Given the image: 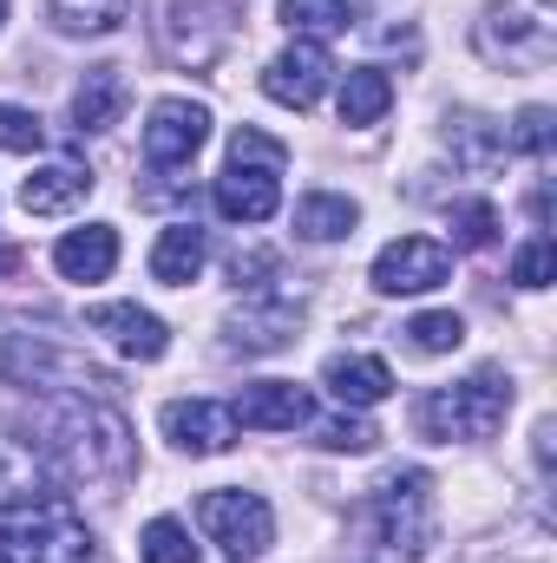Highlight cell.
<instances>
[{"label": "cell", "instance_id": "obj_7", "mask_svg": "<svg viewBox=\"0 0 557 563\" xmlns=\"http://www.w3.org/2000/svg\"><path fill=\"white\" fill-rule=\"evenodd\" d=\"M0 380L7 387H40V394H106L112 380L99 367H86L79 354L33 341V334H7L0 341Z\"/></svg>", "mask_w": 557, "mask_h": 563}, {"label": "cell", "instance_id": "obj_5", "mask_svg": "<svg viewBox=\"0 0 557 563\" xmlns=\"http://www.w3.org/2000/svg\"><path fill=\"white\" fill-rule=\"evenodd\" d=\"M505 413H512V374L505 367H479V374H466L452 387H433L414 420L426 439L452 445V439H492L505 426Z\"/></svg>", "mask_w": 557, "mask_h": 563}, {"label": "cell", "instance_id": "obj_25", "mask_svg": "<svg viewBox=\"0 0 557 563\" xmlns=\"http://www.w3.org/2000/svg\"><path fill=\"white\" fill-rule=\"evenodd\" d=\"M348 20H354L348 0H282V26H288L295 40H328V33H341Z\"/></svg>", "mask_w": 557, "mask_h": 563}, {"label": "cell", "instance_id": "obj_1", "mask_svg": "<svg viewBox=\"0 0 557 563\" xmlns=\"http://www.w3.org/2000/svg\"><path fill=\"white\" fill-rule=\"evenodd\" d=\"M40 432H46L40 452H46L53 478H66V485H119V478H132L139 445H132L125 413L106 394H59L46 407Z\"/></svg>", "mask_w": 557, "mask_h": 563}, {"label": "cell", "instance_id": "obj_14", "mask_svg": "<svg viewBox=\"0 0 557 563\" xmlns=\"http://www.w3.org/2000/svg\"><path fill=\"white\" fill-rule=\"evenodd\" d=\"M230 413H237V426H256V432H295V426H315V400L295 380H256L237 394Z\"/></svg>", "mask_w": 557, "mask_h": 563}, {"label": "cell", "instance_id": "obj_4", "mask_svg": "<svg viewBox=\"0 0 557 563\" xmlns=\"http://www.w3.org/2000/svg\"><path fill=\"white\" fill-rule=\"evenodd\" d=\"M0 563H92V531L66 498L0 505Z\"/></svg>", "mask_w": 557, "mask_h": 563}, {"label": "cell", "instance_id": "obj_27", "mask_svg": "<svg viewBox=\"0 0 557 563\" xmlns=\"http://www.w3.org/2000/svg\"><path fill=\"white\" fill-rule=\"evenodd\" d=\"M139 558L144 563H197V544H190V531L177 518H151L139 538Z\"/></svg>", "mask_w": 557, "mask_h": 563}, {"label": "cell", "instance_id": "obj_32", "mask_svg": "<svg viewBox=\"0 0 557 563\" xmlns=\"http://www.w3.org/2000/svg\"><path fill=\"white\" fill-rule=\"evenodd\" d=\"M315 439H321L328 452H374V439H381V432L348 413V420H321V426H315Z\"/></svg>", "mask_w": 557, "mask_h": 563}, {"label": "cell", "instance_id": "obj_2", "mask_svg": "<svg viewBox=\"0 0 557 563\" xmlns=\"http://www.w3.org/2000/svg\"><path fill=\"white\" fill-rule=\"evenodd\" d=\"M433 478L419 465L387 472L361 511H354V531H348V563H419L433 551Z\"/></svg>", "mask_w": 557, "mask_h": 563}, {"label": "cell", "instance_id": "obj_20", "mask_svg": "<svg viewBox=\"0 0 557 563\" xmlns=\"http://www.w3.org/2000/svg\"><path fill=\"white\" fill-rule=\"evenodd\" d=\"M125 119V73L119 66H92L73 92V125L79 132H112Z\"/></svg>", "mask_w": 557, "mask_h": 563}, {"label": "cell", "instance_id": "obj_6", "mask_svg": "<svg viewBox=\"0 0 557 563\" xmlns=\"http://www.w3.org/2000/svg\"><path fill=\"white\" fill-rule=\"evenodd\" d=\"M472 40H479V53L492 66L538 73V66H551V53H557V13H551V0H499V7H485Z\"/></svg>", "mask_w": 557, "mask_h": 563}, {"label": "cell", "instance_id": "obj_24", "mask_svg": "<svg viewBox=\"0 0 557 563\" xmlns=\"http://www.w3.org/2000/svg\"><path fill=\"white\" fill-rule=\"evenodd\" d=\"M387 106H394V79L381 73V66H354L348 79H341V125H381L387 119Z\"/></svg>", "mask_w": 557, "mask_h": 563}, {"label": "cell", "instance_id": "obj_23", "mask_svg": "<svg viewBox=\"0 0 557 563\" xmlns=\"http://www.w3.org/2000/svg\"><path fill=\"white\" fill-rule=\"evenodd\" d=\"M46 20L66 40H99V33H119L132 20V0H46Z\"/></svg>", "mask_w": 557, "mask_h": 563}, {"label": "cell", "instance_id": "obj_19", "mask_svg": "<svg viewBox=\"0 0 557 563\" xmlns=\"http://www.w3.org/2000/svg\"><path fill=\"white\" fill-rule=\"evenodd\" d=\"M204 263H210V236H204L197 223H171V230L157 236V250H151V282L190 288V282L204 276Z\"/></svg>", "mask_w": 557, "mask_h": 563}, {"label": "cell", "instance_id": "obj_15", "mask_svg": "<svg viewBox=\"0 0 557 563\" xmlns=\"http://www.w3.org/2000/svg\"><path fill=\"white\" fill-rule=\"evenodd\" d=\"M86 321H92V334H106L112 354H125V361H157V354L171 347V328H164L151 308H139V301H106V308H92Z\"/></svg>", "mask_w": 557, "mask_h": 563}, {"label": "cell", "instance_id": "obj_10", "mask_svg": "<svg viewBox=\"0 0 557 563\" xmlns=\"http://www.w3.org/2000/svg\"><path fill=\"white\" fill-rule=\"evenodd\" d=\"M446 276H452V250L433 243V236H394L374 256V288L381 295H433Z\"/></svg>", "mask_w": 557, "mask_h": 563}, {"label": "cell", "instance_id": "obj_9", "mask_svg": "<svg viewBox=\"0 0 557 563\" xmlns=\"http://www.w3.org/2000/svg\"><path fill=\"white\" fill-rule=\"evenodd\" d=\"M210 139V112L197 99H157L151 119H144V164L151 170H177L190 164Z\"/></svg>", "mask_w": 557, "mask_h": 563}, {"label": "cell", "instance_id": "obj_21", "mask_svg": "<svg viewBox=\"0 0 557 563\" xmlns=\"http://www.w3.org/2000/svg\"><path fill=\"white\" fill-rule=\"evenodd\" d=\"M446 144H452V157H459L472 177H485V170H499V164H505V132H499L492 119H479V112L446 119Z\"/></svg>", "mask_w": 557, "mask_h": 563}, {"label": "cell", "instance_id": "obj_22", "mask_svg": "<svg viewBox=\"0 0 557 563\" xmlns=\"http://www.w3.org/2000/svg\"><path fill=\"white\" fill-rule=\"evenodd\" d=\"M354 223H361V203L354 197L315 190V197L295 203V236H308V243H341V236H354Z\"/></svg>", "mask_w": 557, "mask_h": 563}, {"label": "cell", "instance_id": "obj_26", "mask_svg": "<svg viewBox=\"0 0 557 563\" xmlns=\"http://www.w3.org/2000/svg\"><path fill=\"white\" fill-rule=\"evenodd\" d=\"M407 341H414V354H452L466 341V321L452 308H426V314L407 321Z\"/></svg>", "mask_w": 557, "mask_h": 563}, {"label": "cell", "instance_id": "obj_33", "mask_svg": "<svg viewBox=\"0 0 557 563\" xmlns=\"http://www.w3.org/2000/svg\"><path fill=\"white\" fill-rule=\"evenodd\" d=\"M13 269H20V250H13V243H0V282L13 276Z\"/></svg>", "mask_w": 557, "mask_h": 563}, {"label": "cell", "instance_id": "obj_16", "mask_svg": "<svg viewBox=\"0 0 557 563\" xmlns=\"http://www.w3.org/2000/svg\"><path fill=\"white\" fill-rule=\"evenodd\" d=\"M53 269L66 282H106L119 269V230L112 223H86V230H66L53 243Z\"/></svg>", "mask_w": 557, "mask_h": 563}, {"label": "cell", "instance_id": "obj_8", "mask_svg": "<svg viewBox=\"0 0 557 563\" xmlns=\"http://www.w3.org/2000/svg\"><path fill=\"white\" fill-rule=\"evenodd\" d=\"M197 525H204V538H210L230 563H250L276 544V511H270L256 492H243V485L210 492V498L197 505Z\"/></svg>", "mask_w": 557, "mask_h": 563}, {"label": "cell", "instance_id": "obj_34", "mask_svg": "<svg viewBox=\"0 0 557 563\" xmlns=\"http://www.w3.org/2000/svg\"><path fill=\"white\" fill-rule=\"evenodd\" d=\"M0 20H7V0H0Z\"/></svg>", "mask_w": 557, "mask_h": 563}, {"label": "cell", "instance_id": "obj_18", "mask_svg": "<svg viewBox=\"0 0 557 563\" xmlns=\"http://www.w3.org/2000/svg\"><path fill=\"white\" fill-rule=\"evenodd\" d=\"M321 387L341 400V407H381L387 394H394V374H387V361H374V354H335L328 367H321Z\"/></svg>", "mask_w": 557, "mask_h": 563}, {"label": "cell", "instance_id": "obj_12", "mask_svg": "<svg viewBox=\"0 0 557 563\" xmlns=\"http://www.w3.org/2000/svg\"><path fill=\"white\" fill-rule=\"evenodd\" d=\"M328 79H335V59H328V46L321 40H295L288 53H276L270 66H263V92L288 106V112H308L321 92H328Z\"/></svg>", "mask_w": 557, "mask_h": 563}, {"label": "cell", "instance_id": "obj_13", "mask_svg": "<svg viewBox=\"0 0 557 563\" xmlns=\"http://www.w3.org/2000/svg\"><path fill=\"white\" fill-rule=\"evenodd\" d=\"M157 426H164V439H171L177 452H190V459H217V452L237 445V413H230L223 400H171Z\"/></svg>", "mask_w": 557, "mask_h": 563}, {"label": "cell", "instance_id": "obj_30", "mask_svg": "<svg viewBox=\"0 0 557 563\" xmlns=\"http://www.w3.org/2000/svg\"><path fill=\"white\" fill-rule=\"evenodd\" d=\"M512 282H518V288H551V282H557V250H551V236H532V243L512 256Z\"/></svg>", "mask_w": 557, "mask_h": 563}, {"label": "cell", "instance_id": "obj_28", "mask_svg": "<svg viewBox=\"0 0 557 563\" xmlns=\"http://www.w3.org/2000/svg\"><path fill=\"white\" fill-rule=\"evenodd\" d=\"M452 243H459V250H492V243H499V210H492L485 197L452 203Z\"/></svg>", "mask_w": 557, "mask_h": 563}, {"label": "cell", "instance_id": "obj_3", "mask_svg": "<svg viewBox=\"0 0 557 563\" xmlns=\"http://www.w3.org/2000/svg\"><path fill=\"white\" fill-rule=\"evenodd\" d=\"M282 164H288V144L256 132V125H243L230 139V164L210 184L217 217L223 223H270L282 210Z\"/></svg>", "mask_w": 557, "mask_h": 563}, {"label": "cell", "instance_id": "obj_29", "mask_svg": "<svg viewBox=\"0 0 557 563\" xmlns=\"http://www.w3.org/2000/svg\"><path fill=\"white\" fill-rule=\"evenodd\" d=\"M557 139V119L551 106H525L518 119H512V132H505V151H525V157H545Z\"/></svg>", "mask_w": 557, "mask_h": 563}, {"label": "cell", "instance_id": "obj_31", "mask_svg": "<svg viewBox=\"0 0 557 563\" xmlns=\"http://www.w3.org/2000/svg\"><path fill=\"white\" fill-rule=\"evenodd\" d=\"M40 144H46V125H40L26 106H0V151H20V157H26V151H40Z\"/></svg>", "mask_w": 557, "mask_h": 563}, {"label": "cell", "instance_id": "obj_11", "mask_svg": "<svg viewBox=\"0 0 557 563\" xmlns=\"http://www.w3.org/2000/svg\"><path fill=\"white\" fill-rule=\"evenodd\" d=\"M295 328H302V301L256 288V295L223 321V347H230V354H282V347L295 341Z\"/></svg>", "mask_w": 557, "mask_h": 563}, {"label": "cell", "instance_id": "obj_17", "mask_svg": "<svg viewBox=\"0 0 557 563\" xmlns=\"http://www.w3.org/2000/svg\"><path fill=\"white\" fill-rule=\"evenodd\" d=\"M92 197V170H79V164H40L26 184H20V210L26 217H66V210H79Z\"/></svg>", "mask_w": 557, "mask_h": 563}]
</instances>
